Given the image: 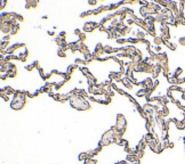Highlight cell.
I'll list each match as a JSON object with an SVG mask.
<instances>
[{
  "mask_svg": "<svg viewBox=\"0 0 185 164\" xmlns=\"http://www.w3.org/2000/svg\"><path fill=\"white\" fill-rule=\"evenodd\" d=\"M94 57L97 58V59H101V60H104V59H108L110 57V55H108L105 53V49H104V46H102L101 43H98L95 48V53H94Z\"/></svg>",
  "mask_w": 185,
  "mask_h": 164,
  "instance_id": "3957f363",
  "label": "cell"
},
{
  "mask_svg": "<svg viewBox=\"0 0 185 164\" xmlns=\"http://www.w3.org/2000/svg\"><path fill=\"white\" fill-rule=\"evenodd\" d=\"M26 103H23V102H19V100H16V99H13L12 98V103H10V107L14 109V110H22L24 108Z\"/></svg>",
  "mask_w": 185,
  "mask_h": 164,
  "instance_id": "8992f818",
  "label": "cell"
},
{
  "mask_svg": "<svg viewBox=\"0 0 185 164\" xmlns=\"http://www.w3.org/2000/svg\"><path fill=\"white\" fill-rule=\"evenodd\" d=\"M65 81V78L64 76H62L61 74H52L50 76H49V79H48V82H52V83H56V84H59L61 82H64Z\"/></svg>",
  "mask_w": 185,
  "mask_h": 164,
  "instance_id": "5b68a950",
  "label": "cell"
},
{
  "mask_svg": "<svg viewBox=\"0 0 185 164\" xmlns=\"http://www.w3.org/2000/svg\"><path fill=\"white\" fill-rule=\"evenodd\" d=\"M82 72L85 73V75H86V79H87V82H88V86L89 87H94V86H97V80H96V78L95 76H92L90 73H88L86 70H81Z\"/></svg>",
  "mask_w": 185,
  "mask_h": 164,
  "instance_id": "52a82bcc",
  "label": "cell"
},
{
  "mask_svg": "<svg viewBox=\"0 0 185 164\" xmlns=\"http://www.w3.org/2000/svg\"><path fill=\"white\" fill-rule=\"evenodd\" d=\"M6 5H7V2H6V1H0V9L2 10V9H3V7H5Z\"/></svg>",
  "mask_w": 185,
  "mask_h": 164,
  "instance_id": "9a60e30c",
  "label": "cell"
},
{
  "mask_svg": "<svg viewBox=\"0 0 185 164\" xmlns=\"http://www.w3.org/2000/svg\"><path fill=\"white\" fill-rule=\"evenodd\" d=\"M153 43H154V46H157V47H164V46H165V41H164V39L160 36H153Z\"/></svg>",
  "mask_w": 185,
  "mask_h": 164,
  "instance_id": "30bf717a",
  "label": "cell"
},
{
  "mask_svg": "<svg viewBox=\"0 0 185 164\" xmlns=\"http://www.w3.org/2000/svg\"><path fill=\"white\" fill-rule=\"evenodd\" d=\"M114 143V138H113V129H110L108 130L101 138L99 143H98V147L99 148H103V147H106L110 144Z\"/></svg>",
  "mask_w": 185,
  "mask_h": 164,
  "instance_id": "7a4b0ae2",
  "label": "cell"
},
{
  "mask_svg": "<svg viewBox=\"0 0 185 164\" xmlns=\"http://www.w3.org/2000/svg\"><path fill=\"white\" fill-rule=\"evenodd\" d=\"M48 34H49V36H54L55 32H54V31H48Z\"/></svg>",
  "mask_w": 185,
  "mask_h": 164,
  "instance_id": "e0dca14e",
  "label": "cell"
},
{
  "mask_svg": "<svg viewBox=\"0 0 185 164\" xmlns=\"http://www.w3.org/2000/svg\"><path fill=\"white\" fill-rule=\"evenodd\" d=\"M69 103L73 108L78 109V110H88L90 109V104L88 102V99L82 95V93H71L69 95Z\"/></svg>",
  "mask_w": 185,
  "mask_h": 164,
  "instance_id": "6da1fadb",
  "label": "cell"
},
{
  "mask_svg": "<svg viewBox=\"0 0 185 164\" xmlns=\"http://www.w3.org/2000/svg\"><path fill=\"white\" fill-rule=\"evenodd\" d=\"M74 33H75V34H77V36H80V34H81V33H82V32H81V31H80V30H75V31H74Z\"/></svg>",
  "mask_w": 185,
  "mask_h": 164,
  "instance_id": "2e32d148",
  "label": "cell"
},
{
  "mask_svg": "<svg viewBox=\"0 0 185 164\" xmlns=\"http://www.w3.org/2000/svg\"><path fill=\"white\" fill-rule=\"evenodd\" d=\"M86 39H87L86 33H81L80 36H79V40H80V41H82V42H85V41H86Z\"/></svg>",
  "mask_w": 185,
  "mask_h": 164,
  "instance_id": "5bb4252c",
  "label": "cell"
},
{
  "mask_svg": "<svg viewBox=\"0 0 185 164\" xmlns=\"http://www.w3.org/2000/svg\"><path fill=\"white\" fill-rule=\"evenodd\" d=\"M84 164H97V161L95 160V159H92V157H89V159H87Z\"/></svg>",
  "mask_w": 185,
  "mask_h": 164,
  "instance_id": "7c38bea8",
  "label": "cell"
},
{
  "mask_svg": "<svg viewBox=\"0 0 185 164\" xmlns=\"http://www.w3.org/2000/svg\"><path fill=\"white\" fill-rule=\"evenodd\" d=\"M126 126H127V122H126L125 116H124L122 114H118V115H117V121H115V126H114V127L117 128L121 133H125Z\"/></svg>",
  "mask_w": 185,
  "mask_h": 164,
  "instance_id": "277c9868",
  "label": "cell"
},
{
  "mask_svg": "<svg viewBox=\"0 0 185 164\" xmlns=\"http://www.w3.org/2000/svg\"><path fill=\"white\" fill-rule=\"evenodd\" d=\"M178 45H179L181 47H185V36L178 38Z\"/></svg>",
  "mask_w": 185,
  "mask_h": 164,
  "instance_id": "4fadbf2b",
  "label": "cell"
},
{
  "mask_svg": "<svg viewBox=\"0 0 185 164\" xmlns=\"http://www.w3.org/2000/svg\"><path fill=\"white\" fill-rule=\"evenodd\" d=\"M97 26H98V24H96L95 22H88V23L85 24L84 31H85V32H92L95 29H97Z\"/></svg>",
  "mask_w": 185,
  "mask_h": 164,
  "instance_id": "ba28073f",
  "label": "cell"
},
{
  "mask_svg": "<svg viewBox=\"0 0 185 164\" xmlns=\"http://www.w3.org/2000/svg\"><path fill=\"white\" fill-rule=\"evenodd\" d=\"M38 5H39V2H38L37 0H28V1L25 2L24 7H25V9H26V10H30V9H35V8H37Z\"/></svg>",
  "mask_w": 185,
  "mask_h": 164,
  "instance_id": "9c48e42d",
  "label": "cell"
},
{
  "mask_svg": "<svg viewBox=\"0 0 185 164\" xmlns=\"http://www.w3.org/2000/svg\"><path fill=\"white\" fill-rule=\"evenodd\" d=\"M87 159H89V154H88L87 152H85V153H81V154L79 155V160H80V161H84V162H85Z\"/></svg>",
  "mask_w": 185,
  "mask_h": 164,
  "instance_id": "8fae6325",
  "label": "cell"
}]
</instances>
